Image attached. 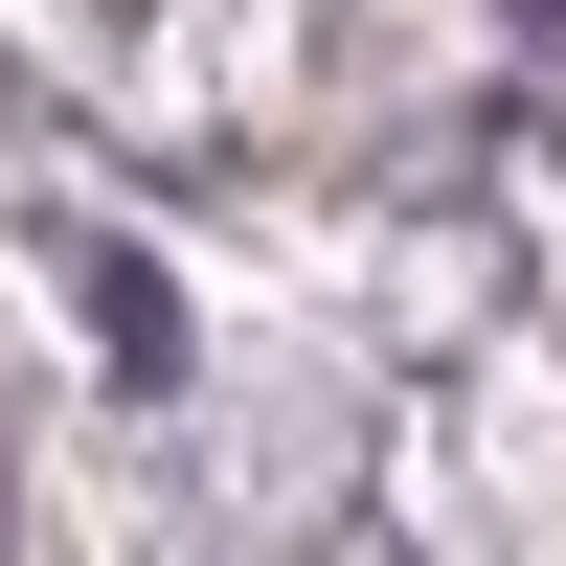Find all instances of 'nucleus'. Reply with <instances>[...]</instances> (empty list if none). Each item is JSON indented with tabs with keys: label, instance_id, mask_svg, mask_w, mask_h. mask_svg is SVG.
<instances>
[{
	"label": "nucleus",
	"instance_id": "nucleus-1",
	"mask_svg": "<svg viewBox=\"0 0 566 566\" xmlns=\"http://www.w3.org/2000/svg\"><path fill=\"white\" fill-rule=\"evenodd\" d=\"M69 295L114 317V386H181V295H159V272H136V250H114V227H91V250H69Z\"/></svg>",
	"mask_w": 566,
	"mask_h": 566
}]
</instances>
